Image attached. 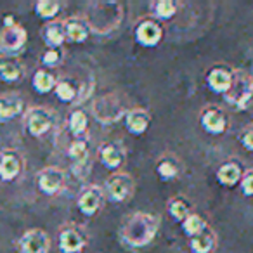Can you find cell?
<instances>
[{
	"instance_id": "1",
	"label": "cell",
	"mask_w": 253,
	"mask_h": 253,
	"mask_svg": "<svg viewBox=\"0 0 253 253\" xmlns=\"http://www.w3.org/2000/svg\"><path fill=\"white\" fill-rule=\"evenodd\" d=\"M156 231H158V218L149 213H135L132 215L122 229V239L128 246H146L153 241Z\"/></svg>"
},
{
	"instance_id": "2",
	"label": "cell",
	"mask_w": 253,
	"mask_h": 253,
	"mask_svg": "<svg viewBox=\"0 0 253 253\" xmlns=\"http://www.w3.org/2000/svg\"><path fill=\"white\" fill-rule=\"evenodd\" d=\"M224 99L231 106L238 109H245L253 101V77L246 71H234V80L224 95Z\"/></svg>"
},
{
	"instance_id": "3",
	"label": "cell",
	"mask_w": 253,
	"mask_h": 253,
	"mask_svg": "<svg viewBox=\"0 0 253 253\" xmlns=\"http://www.w3.org/2000/svg\"><path fill=\"white\" fill-rule=\"evenodd\" d=\"M232 80H234V70H231V68L215 66L207 73V85L215 94H227L232 85Z\"/></svg>"
},
{
	"instance_id": "4",
	"label": "cell",
	"mask_w": 253,
	"mask_h": 253,
	"mask_svg": "<svg viewBox=\"0 0 253 253\" xmlns=\"http://www.w3.org/2000/svg\"><path fill=\"white\" fill-rule=\"evenodd\" d=\"M26 39H28V35H26L25 28H21L19 25L11 26V28H4L2 33H0V52L4 54L18 52V50L23 49Z\"/></svg>"
},
{
	"instance_id": "5",
	"label": "cell",
	"mask_w": 253,
	"mask_h": 253,
	"mask_svg": "<svg viewBox=\"0 0 253 253\" xmlns=\"http://www.w3.org/2000/svg\"><path fill=\"white\" fill-rule=\"evenodd\" d=\"M201 126L211 135H220L227 130V116L218 108H207L201 113Z\"/></svg>"
},
{
	"instance_id": "6",
	"label": "cell",
	"mask_w": 253,
	"mask_h": 253,
	"mask_svg": "<svg viewBox=\"0 0 253 253\" xmlns=\"http://www.w3.org/2000/svg\"><path fill=\"white\" fill-rule=\"evenodd\" d=\"M19 248L23 253H47L49 252V236L42 229H32L25 232L19 241Z\"/></svg>"
},
{
	"instance_id": "7",
	"label": "cell",
	"mask_w": 253,
	"mask_h": 253,
	"mask_svg": "<svg viewBox=\"0 0 253 253\" xmlns=\"http://www.w3.org/2000/svg\"><path fill=\"white\" fill-rule=\"evenodd\" d=\"M163 37V32L160 28L158 23L151 21V19H146L135 30V40H137L141 45L144 47H155L160 43Z\"/></svg>"
},
{
	"instance_id": "8",
	"label": "cell",
	"mask_w": 253,
	"mask_h": 253,
	"mask_svg": "<svg viewBox=\"0 0 253 253\" xmlns=\"http://www.w3.org/2000/svg\"><path fill=\"white\" fill-rule=\"evenodd\" d=\"M52 126V116L45 111V109H32L26 120V128L33 137H40V135L47 134Z\"/></svg>"
},
{
	"instance_id": "9",
	"label": "cell",
	"mask_w": 253,
	"mask_h": 253,
	"mask_svg": "<svg viewBox=\"0 0 253 253\" xmlns=\"http://www.w3.org/2000/svg\"><path fill=\"white\" fill-rule=\"evenodd\" d=\"M63 182H64V173L59 169L49 167V169H43L39 173V187L45 194H56L63 187Z\"/></svg>"
},
{
	"instance_id": "10",
	"label": "cell",
	"mask_w": 253,
	"mask_h": 253,
	"mask_svg": "<svg viewBox=\"0 0 253 253\" xmlns=\"http://www.w3.org/2000/svg\"><path fill=\"white\" fill-rule=\"evenodd\" d=\"M132 193V180L125 173H116L108 180V194L113 201H125Z\"/></svg>"
},
{
	"instance_id": "11",
	"label": "cell",
	"mask_w": 253,
	"mask_h": 253,
	"mask_svg": "<svg viewBox=\"0 0 253 253\" xmlns=\"http://www.w3.org/2000/svg\"><path fill=\"white\" fill-rule=\"evenodd\" d=\"M102 201V194L99 187L88 186L82 191L80 198H78V208L84 215H95L99 211V207H101Z\"/></svg>"
},
{
	"instance_id": "12",
	"label": "cell",
	"mask_w": 253,
	"mask_h": 253,
	"mask_svg": "<svg viewBox=\"0 0 253 253\" xmlns=\"http://www.w3.org/2000/svg\"><path fill=\"white\" fill-rule=\"evenodd\" d=\"M243 175H245L243 167L236 162L224 163V165H220L217 170V180L225 187H234V186H238V184H241Z\"/></svg>"
},
{
	"instance_id": "13",
	"label": "cell",
	"mask_w": 253,
	"mask_h": 253,
	"mask_svg": "<svg viewBox=\"0 0 253 253\" xmlns=\"http://www.w3.org/2000/svg\"><path fill=\"white\" fill-rule=\"evenodd\" d=\"M19 170H21V163L16 153L4 151L0 155V179L5 182L14 180L19 175Z\"/></svg>"
},
{
	"instance_id": "14",
	"label": "cell",
	"mask_w": 253,
	"mask_h": 253,
	"mask_svg": "<svg viewBox=\"0 0 253 253\" xmlns=\"http://www.w3.org/2000/svg\"><path fill=\"white\" fill-rule=\"evenodd\" d=\"M149 122H151V116L146 109H132V111L126 113V118H125V125L128 128V132L132 134L139 135V134H144L148 130Z\"/></svg>"
},
{
	"instance_id": "15",
	"label": "cell",
	"mask_w": 253,
	"mask_h": 253,
	"mask_svg": "<svg viewBox=\"0 0 253 253\" xmlns=\"http://www.w3.org/2000/svg\"><path fill=\"white\" fill-rule=\"evenodd\" d=\"M85 246V239L77 229H64L59 234V250L63 253H78Z\"/></svg>"
},
{
	"instance_id": "16",
	"label": "cell",
	"mask_w": 253,
	"mask_h": 253,
	"mask_svg": "<svg viewBox=\"0 0 253 253\" xmlns=\"http://www.w3.org/2000/svg\"><path fill=\"white\" fill-rule=\"evenodd\" d=\"M217 245V238H215V232L211 229H205L201 234L191 238L189 246L193 253H211Z\"/></svg>"
},
{
	"instance_id": "17",
	"label": "cell",
	"mask_w": 253,
	"mask_h": 253,
	"mask_svg": "<svg viewBox=\"0 0 253 253\" xmlns=\"http://www.w3.org/2000/svg\"><path fill=\"white\" fill-rule=\"evenodd\" d=\"M23 111V101L18 95H2L0 97V122L16 118Z\"/></svg>"
},
{
	"instance_id": "18",
	"label": "cell",
	"mask_w": 253,
	"mask_h": 253,
	"mask_svg": "<svg viewBox=\"0 0 253 253\" xmlns=\"http://www.w3.org/2000/svg\"><path fill=\"white\" fill-rule=\"evenodd\" d=\"M43 39L50 45V49H57L63 45V42L66 40V30H64V23L54 21L49 23L43 30Z\"/></svg>"
},
{
	"instance_id": "19",
	"label": "cell",
	"mask_w": 253,
	"mask_h": 253,
	"mask_svg": "<svg viewBox=\"0 0 253 253\" xmlns=\"http://www.w3.org/2000/svg\"><path fill=\"white\" fill-rule=\"evenodd\" d=\"M64 30H66V39L75 43L85 42L88 37V25L82 23L80 19H70L64 23Z\"/></svg>"
},
{
	"instance_id": "20",
	"label": "cell",
	"mask_w": 253,
	"mask_h": 253,
	"mask_svg": "<svg viewBox=\"0 0 253 253\" xmlns=\"http://www.w3.org/2000/svg\"><path fill=\"white\" fill-rule=\"evenodd\" d=\"M99 160H101V163L106 167V169H118L120 165H122L123 162V156L122 153H120V149L116 148V146L113 144H104L101 149H99Z\"/></svg>"
},
{
	"instance_id": "21",
	"label": "cell",
	"mask_w": 253,
	"mask_h": 253,
	"mask_svg": "<svg viewBox=\"0 0 253 253\" xmlns=\"http://www.w3.org/2000/svg\"><path fill=\"white\" fill-rule=\"evenodd\" d=\"M68 156L75 162V167L84 165L88 158V144L84 141V139H77V141H73L70 144Z\"/></svg>"
},
{
	"instance_id": "22",
	"label": "cell",
	"mask_w": 253,
	"mask_h": 253,
	"mask_svg": "<svg viewBox=\"0 0 253 253\" xmlns=\"http://www.w3.org/2000/svg\"><path fill=\"white\" fill-rule=\"evenodd\" d=\"M33 88H35L37 92H40V94H47V92H50L52 88H56V80H54V77L49 73V71H37L35 75H33Z\"/></svg>"
},
{
	"instance_id": "23",
	"label": "cell",
	"mask_w": 253,
	"mask_h": 253,
	"mask_svg": "<svg viewBox=\"0 0 253 253\" xmlns=\"http://www.w3.org/2000/svg\"><path fill=\"white\" fill-rule=\"evenodd\" d=\"M207 227L208 225H207V222H205V218L198 213H191L189 217L182 222V231L186 232L189 238H194V236L201 234Z\"/></svg>"
},
{
	"instance_id": "24",
	"label": "cell",
	"mask_w": 253,
	"mask_h": 253,
	"mask_svg": "<svg viewBox=\"0 0 253 253\" xmlns=\"http://www.w3.org/2000/svg\"><path fill=\"white\" fill-rule=\"evenodd\" d=\"M21 77V64L16 59L0 61V78L5 82H16Z\"/></svg>"
},
{
	"instance_id": "25",
	"label": "cell",
	"mask_w": 253,
	"mask_h": 253,
	"mask_svg": "<svg viewBox=\"0 0 253 253\" xmlns=\"http://www.w3.org/2000/svg\"><path fill=\"white\" fill-rule=\"evenodd\" d=\"M169 211L175 220L184 222L191 215V207L184 198H175L169 203Z\"/></svg>"
},
{
	"instance_id": "26",
	"label": "cell",
	"mask_w": 253,
	"mask_h": 253,
	"mask_svg": "<svg viewBox=\"0 0 253 253\" xmlns=\"http://www.w3.org/2000/svg\"><path fill=\"white\" fill-rule=\"evenodd\" d=\"M87 125H88V118L84 111H73L70 115L68 126H70V132L75 135V137L84 134V132L87 130Z\"/></svg>"
},
{
	"instance_id": "27",
	"label": "cell",
	"mask_w": 253,
	"mask_h": 253,
	"mask_svg": "<svg viewBox=\"0 0 253 253\" xmlns=\"http://www.w3.org/2000/svg\"><path fill=\"white\" fill-rule=\"evenodd\" d=\"M35 11L40 18L52 19V18H56V14L59 12V4L52 2V0H40L39 4L35 5Z\"/></svg>"
},
{
	"instance_id": "28",
	"label": "cell",
	"mask_w": 253,
	"mask_h": 253,
	"mask_svg": "<svg viewBox=\"0 0 253 253\" xmlns=\"http://www.w3.org/2000/svg\"><path fill=\"white\" fill-rule=\"evenodd\" d=\"M155 12L160 19H170L175 16L177 12V4L172 0H160L155 4Z\"/></svg>"
},
{
	"instance_id": "29",
	"label": "cell",
	"mask_w": 253,
	"mask_h": 253,
	"mask_svg": "<svg viewBox=\"0 0 253 253\" xmlns=\"http://www.w3.org/2000/svg\"><path fill=\"white\" fill-rule=\"evenodd\" d=\"M56 95L61 99V101L64 102H71L75 97H77V90H75V87L70 84V82H57L56 84Z\"/></svg>"
},
{
	"instance_id": "30",
	"label": "cell",
	"mask_w": 253,
	"mask_h": 253,
	"mask_svg": "<svg viewBox=\"0 0 253 253\" xmlns=\"http://www.w3.org/2000/svg\"><path fill=\"white\" fill-rule=\"evenodd\" d=\"M158 173L162 179L170 180V179H175L177 173H179V169H177L175 163L169 162V160H163V162L158 163Z\"/></svg>"
},
{
	"instance_id": "31",
	"label": "cell",
	"mask_w": 253,
	"mask_h": 253,
	"mask_svg": "<svg viewBox=\"0 0 253 253\" xmlns=\"http://www.w3.org/2000/svg\"><path fill=\"white\" fill-rule=\"evenodd\" d=\"M239 142L246 151L253 153V123H250L248 126L243 128V132L239 134Z\"/></svg>"
},
{
	"instance_id": "32",
	"label": "cell",
	"mask_w": 253,
	"mask_h": 253,
	"mask_svg": "<svg viewBox=\"0 0 253 253\" xmlns=\"http://www.w3.org/2000/svg\"><path fill=\"white\" fill-rule=\"evenodd\" d=\"M241 191L245 196H253V170H248V172H245V175H243L241 179Z\"/></svg>"
},
{
	"instance_id": "33",
	"label": "cell",
	"mask_w": 253,
	"mask_h": 253,
	"mask_svg": "<svg viewBox=\"0 0 253 253\" xmlns=\"http://www.w3.org/2000/svg\"><path fill=\"white\" fill-rule=\"evenodd\" d=\"M59 59H61V54H59V50H57V49H49L45 54H43V57H42V63H43V66H49V68H52V66H56V64L59 63Z\"/></svg>"
}]
</instances>
